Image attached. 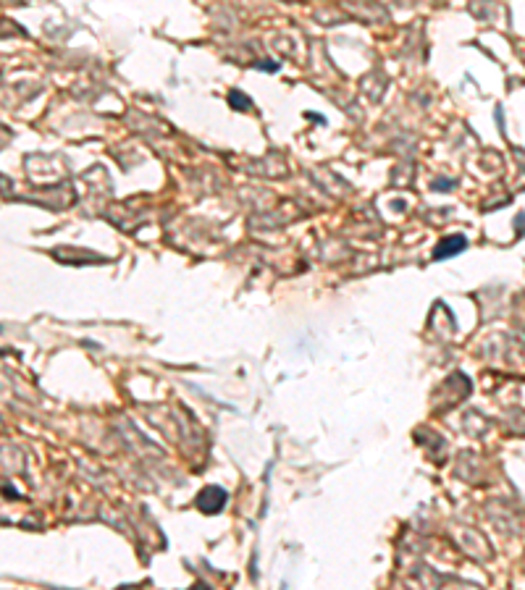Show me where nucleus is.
I'll use <instances>...</instances> for the list:
<instances>
[{"label":"nucleus","instance_id":"f257e3e1","mask_svg":"<svg viewBox=\"0 0 525 590\" xmlns=\"http://www.w3.org/2000/svg\"><path fill=\"white\" fill-rule=\"evenodd\" d=\"M226 499H229V496H226L224 488H218V485H207V488L197 496V509L205 512V514H216V512L224 509Z\"/></svg>","mask_w":525,"mask_h":590},{"label":"nucleus","instance_id":"f03ea898","mask_svg":"<svg viewBox=\"0 0 525 590\" xmlns=\"http://www.w3.org/2000/svg\"><path fill=\"white\" fill-rule=\"evenodd\" d=\"M465 247H468V239H465L462 234H454V236H447V239H441L436 249H434V260H447L452 257V254H460Z\"/></svg>","mask_w":525,"mask_h":590},{"label":"nucleus","instance_id":"7ed1b4c3","mask_svg":"<svg viewBox=\"0 0 525 590\" xmlns=\"http://www.w3.org/2000/svg\"><path fill=\"white\" fill-rule=\"evenodd\" d=\"M229 100H231V105H234L237 110H250V105H252L250 97H247V95H242V92H237V89L229 95Z\"/></svg>","mask_w":525,"mask_h":590}]
</instances>
